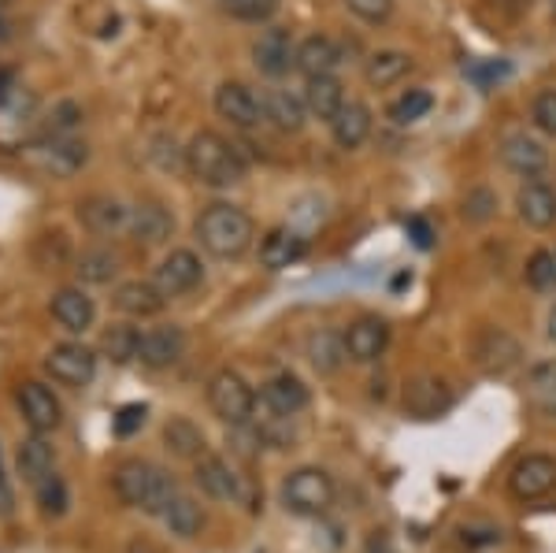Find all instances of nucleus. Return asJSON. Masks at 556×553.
I'll return each mask as SVG.
<instances>
[{"instance_id": "nucleus-1", "label": "nucleus", "mask_w": 556, "mask_h": 553, "mask_svg": "<svg viewBox=\"0 0 556 553\" xmlns=\"http://www.w3.org/2000/svg\"><path fill=\"white\" fill-rule=\"evenodd\" d=\"M186 172L197 183L212 186V190H230V186L245 183L249 175V160L241 156V149L235 141H227L215 130H201L190 138L186 146Z\"/></svg>"}, {"instance_id": "nucleus-2", "label": "nucleus", "mask_w": 556, "mask_h": 553, "mask_svg": "<svg viewBox=\"0 0 556 553\" xmlns=\"http://www.w3.org/2000/svg\"><path fill=\"white\" fill-rule=\"evenodd\" d=\"M253 238H256V223L249 216L245 209L238 204H208L197 219V242L208 256L215 261H238L253 249Z\"/></svg>"}, {"instance_id": "nucleus-3", "label": "nucleus", "mask_w": 556, "mask_h": 553, "mask_svg": "<svg viewBox=\"0 0 556 553\" xmlns=\"http://www.w3.org/2000/svg\"><path fill=\"white\" fill-rule=\"evenodd\" d=\"M112 487H115V498L130 510H141L149 516H160L167 510V502L178 494L175 487V476L167 468L152 465V461H141V457H130L115 468L112 476Z\"/></svg>"}, {"instance_id": "nucleus-4", "label": "nucleus", "mask_w": 556, "mask_h": 553, "mask_svg": "<svg viewBox=\"0 0 556 553\" xmlns=\"http://www.w3.org/2000/svg\"><path fill=\"white\" fill-rule=\"evenodd\" d=\"M208 405L223 424L230 427H245L256 413V394L238 372L223 368L208 379Z\"/></svg>"}, {"instance_id": "nucleus-5", "label": "nucleus", "mask_w": 556, "mask_h": 553, "mask_svg": "<svg viewBox=\"0 0 556 553\" xmlns=\"http://www.w3.org/2000/svg\"><path fill=\"white\" fill-rule=\"evenodd\" d=\"M282 502L290 513L298 516H319L334 505V479L323 468H298L286 476L282 483Z\"/></svg>"}, {"instance_id": "nucleus-6", "label": "nucleus", "mask_w": 556, "mask_h": 553, "mask_svg": "<svg viewBox=\"0 0 556 553\" xmlns=\"http://www.w3.org/2000/svg\"><path fill=\"white\" fill-rule=\"evenodd\" d=\"M152 282H156V290L164 293L167 301L186 298V293H193L204 282L201 256H197L193 249H172V253H167L164 261L156 264V272H152Z\"/></svg>"}, {"instance_id": "nucleus-7", "label": "nucleus", "mask_w": 556, "mask_h": 553, "mask_svg": "<svg viewBox=\"0 0 556 553\" xmlns=\"http://www.w3.org/2000/svg\"><path fill=\"white\" fill-rule=\"evenodd\" d=\"M45 372L60 387H89L97 376V353L83 342H60L45 356Z\"/></svg>"}, {"instance_id": "nucleus-8", "label": "nucleus", "mask_w": 556, "mask_h": 553, "mask_svg": "<svg viewBox=\"0 0 556 553\" xmlns=\"http://www.w3.org/2000/svg\"><path fill=\"white\" fill-rule=\"evenodd\" d=\"M15 401H20V413L34 435H49L64 424V405H60V398L52 394V387H45L38 379L20 382Z\"/></svg>"}, {"instance_id": "nucleus-9", "label": "nucleus", "mask_w": 556, "mask_h": 553, "mask_svg": "<svg viewBox=\"0 0 556 553\" xmlns=\"http://www.w3.org/2000/svg\"><path fill=\"white\" fill-rule=\"evenodd\" d=\"M212 104H215V115L227 120L230 127H238V130H256L260 123H264L260 93H253L245 83H235V78H227V83L215 86Z\"/></svg>"}, {"instance_id": "nucleus-10", "label": "nucleus", "mask_w": 556, "mask_h": 553, "mask_svg": "<svg viewBox=\"0 0 556 553\" xmlns=\"http://www.w3.org/2000/svg\"><path fill=\"white\" fill-rule=\"evenodd\" d=\"M293 56H298V41L286 26H267L260 30V38L253 41V67L264 78H282L290 75Z\"/></svg>"}, {"instance_id": "nucleus-11", "label": "nucleus", "mask_w": 556, "mask_h": 553, "mask_svg": "<svg viewBox=\"0 0 556 553\" xmlns=\"http://www.w3.org/2000/svg\"><path fill=\"white\" fill-rule=\"evenodd\" d=\"M508 490H513L519 502H538V498L553 494L556 461L545 457V453H527V457L513 468V476H508Z\"/></svg>"}, {"instance_id": "nucleus-12", "label": "nucleus", "mask_w": 556, "mask_h": 553, "mask_svg": "<svg viewBox=\"0 0 556 553\" xmlns=\"http://www.w3.org/2000/svg\"><path fill=\"white\" fill-rule=\"evenodd\" d=\"M127 235L134 238L138 246H164L167 238L175 235V216L164 201H138L127 216Z\"/></svg>"}, {"instance_id": "nucleus-13", "label": "nucleus", "mask_w": 556, "mask_h": 553, "mask_svg": "<svg viewBox=\"0 0 556 553\" xmlns=\"http://www.w3.org/2000/svg\"><path fill=\"white\" fill-rule=\"evenodd\" d=\"M390 345V324L382 316H361L345 327V356L356 364L379 361Z\"/></svg>"}, {"instance_id": "nucleus-14", "label": "nucleus", "mask_w": 556, "mask_h": 553, "mask_svg": "<svg viewBox=\"0 0 556 553\" xmlns=\"http://www.w3.org/2000/svg\"><path fill=\"white\" fill-rule=\"evenodd\" d=\"M453 405V390L438 376H416L405 382V413L416 420H434Z\"/></svg>"}, {"instance_id": "nucleus-15", "label": "nucleus", "mask_w": 556, "mask_h": 553, "mask_svg": "<svg viewBox=\"0 0 556 553\" xmlns=\"http://www.w3.org/2000/svg\"><path fill=\"white\" fill-rule=\"evenodd\" d=\"M516 212L534 230L556 227V190L545 178H523V186L516 190Z\"/></svg>"}, {"instance_id": "nucleus-16", "label": "nucleus", "mask_w": 556, "mask_h": 553, "mask_svg": "<svg viewBox=\"0 0 556 553\" xmlns=\"http://www.w3.org/2000/svg\"><path fill=\"white\" fill-rule=\"evenodd\" d=\"M186 353V331L175 324H164V327H149L141 335V345H138V361L146 364L152 372H164L178 364V356Z\"/></svg>"}, {"instance_id": "nucleus-17", "label": "nucleus", "mask_w": 556, "mask_h": 553, "mask_svg": "<svg viewBox=\"0 0 556 553\" xmlns=\"http://www.w3.org/2000/svg\"><path fill=\"white\" fill-rule=\"evenodd\" d=\"M501 164L519 178H538L549 167V149L538 138H531V134H508L501 141Z\"/></svg>"}, {"instance_id": "nucleus-18", "label": "nucleus", "mask_w": 556, "mask_h": 553, "mask_svg": "<svg viewBox=\"0 0 556 553\" xmlns=\"http://www.w3.org/2000/svg\"><path fill=\"white\" fill-rule=\"evenodd\" d=\"M127 216H130L127 204L104 198V193H93V198L78 201V219H83V227L89 235H101V238L127 235Z\"/></svg>"}, {"instance_id": "nucleus-19", "label": "nucleus", "mask_w": 556, "mask_h": 553, "mask_svg": "<svg viewBox=\"0 0 556 553\" xmlns=\"http://www.w3.org/2000/svg\"><path fill=\"white\" fill-rule=\"evenodd\" d=\"M193 479L204 494L215 498V502H238V498H245V487H241L238 472L230 468L223 457H212V453H204V457L197 461Z\"/></svg>"}, {"instance_id": "nucleus-20", "label": "nucleus", "mask_w": 556, "mask_h": 553, "mask_svg": "<svg viewBox=\"0 0 556 553\" xmlns=\"http://www.w3.org/2000/svg\"><path fill=\"white\" fill-rule=\"evenodd\" d=\"M304 253H308V238L293 227H271L260 238V264L267 272H282V267L298 264Z\"/></svg>"}, {"instance_id": "nucleus-21", "label": "nucleus", "mask_w": 556, "mask_h": 553, "mask_svg": "<svg viewBox=\"0 0 556 553\" xmlns=\"http://www.w3.org/2000/svg\"><path fill=\"white\" fill-rule=\"evenodd\" d=\"M260 109H264V123L275 127L278 134H301L308 109L301 97H293L290 89H264L260 93Z\"/></svg>"}, {"instance_id": "nucleus-22", "label": "nucleus", "mask_w": 556, "mask_h": 553, "mask_svg": "<svg viewBox=\"0 0 556 553\" xmlns=\"http://www.w3.org/2000/svg\"><path fill=\"white\" fill-rule=\"evenodd\" d=\"M52 316H56V324L64 327V331L86 335L89 327H93V319H97V305H93V298H89L86 290L64 287V290L52 293Z\"/></svg>"}, {"instance_id": "nucleus-23", "label": "nucleus", "mask_w": 556, "mask_h": 553, "mask_svg": "<svg viewBox=\"0 0 556 553\" xmlns=\"http://www.w3.org/2000/svg\"><path fill=\"white\" fill-rule=\"evenodd\" d=\"M338 64H342V49H338V41L327 38V34H308L304 41H298V56H293V67H298L304 78L334 75Z\"/></svg>"}, {"instance_id": "nucleus-24", "label": "nucleus", "mask_w": 556, "mask_h": 553, "mask_svg": "<svg viewBox=\"0 0 556 553\" xmlns=\"http://www.w3.org/2000/svg\"><path fill=\"white\" fill-rule=\"evenodd\" d=\"M112 305L130 319H149V316H160V312H164L167 298L156 290L152 279H130L112 293Z\"/></svg>"}, {"instance_id": "nucleus-25", "label": "nucleus", "mask_w": 556, "mask_h": 553, "mask_svg": "<svg viewBox=\"0 0 556 553\" xmlns=\"http://www.w3.org/2000/svg\"><path fill=\"white\" fill-rule=\"evenodd\" d=\"M371 109H367L364 101H345L342 112L330 120V134H334V146L345 149V153H353V149H361L367 138H371Z\"/></svg>"}, {"instance_id": "nucleus-26", "label": "nucleus", "mask_w": 556, "mask_h": 553, "mask_svg": "<svg viewBox=\"0 0 556 553\" xmlns=\"http://www.w3.org/2000/svg\"><path fill=\"white\" fill-rule=\"evenodd\" d=\"M260 398H264V405L278 416H298L308 409V401H312L308 387H304L293 372H282V376L267 379L264 390H260Z\"/></svg>"}, {"instance_id": "nucleus-27", "label": "nucleus", "mask_w": 556, "mask_h": 553, "mask_svg": "<svg viewBox=\"0 0 556 553\" xmlns=\"http://www.w3.org/2000/svg\"><path fill=\"white\" fill-rule=\"evenodd\" d=\"M304 109L308 115H316V120L330 123L338 112H342L345 104V89L338 83L334 75H316V78H304Z\"/></svg>"}, {"instance_id": "nucleus-28", "label": "nucleus", "mask_w": 556, "mask_h": 553, "mask_svg": "<svg viewBox=\"0 0 556 553\" xmlns=\"http://www.w3.org/2000/svg\"><path fill=\"white\" fill-rule=\"evenodd\" d=\"M475 364H479L486 376H505L508 368L519 364V345L505 331H486L475 345Z\"/></svg>"}, {"instance_id": "nucleus-29", "label": "nucleus", "mask_w": 556, "mask_h": 553, "mask_svg": "<svg viewBox=\"0 0 556 553\" xmlns=\"http://www.w3.org/2000/svg\"><path fill=\"white\" fill-rule=\"evenodd\" d=\"M408 71H412V56H408V52L379 49V52H371V56H367L364 83L371 86V89H390V86H397L401 78H408Z\"/></svg>"}, {"instance_id": "nucleus-30", "label": "nucleus", "mask_w": 556, "mask_h": 553, "mask_svg": "<svg viewBox=\"0 0 556 553\" xmlns=\"http://www.w3.org/2000/svg\"><path fill=\"white\" fill-rule=\"evenodd\" d=\"M308 361H312V368H316L319 376H334V372L349 361V356H345V331L319 327V331L308 338Z\"/></svg>"}, {"instance_id": "nucleus-31", "label": "nucleus", "mask_w": 556, "mask_h": 553, "mask_svg": "<svg viewBox=\"0 0 556 553\" xmlns=\"http://www.w3.org/2000/svg\"><path fill=\"white\" fill-rule=\"evenodd\" d=\"M164 445L178 461H201L204 450H208L204 431L190 420V416H172V420L164 424Z\"/></svg>"}, {"instance_id": "nucleus-32", "label": "nucleus", "mask_w": 556, "mask_h": 553, "mask_svg": "<svg viewBox=\"0 0 556 553\" xmlns=\"http://www.w3.org/2000/svg\"><path fill=\"white\" fill-rule=\"evenodd\" d=\"M86 160H89V146L78 138H45L41 146V164L52 175H75L78 167H86Z\"/></svg>"}, {"instance_id": "nucleus-33", "label": "nucleus", "mask_w": 556, "mask_h": 553, "mask_svg": "<svg viewBox=\"0 0 556 553\" xmlns=\"http://www.w3.org/2000/svg\"><path fill=\"white\" fill-rule=\"evenodd\" d=\"M160 520H164L167 531L178 535V539H197V535L204 531V510L190 494H175L172 502H167V510L160 513Z\"/></svg>"}, {"instance_id": "nucleus-34", "label": "nucleus", "mask_w": 556, "mask_h": 553, "mask_svg": "<svg viewBox=\"0 0 556 553\" xmlns=\"http://www.w3.org/2000/svg\"><path fill=\"white\" fill-rule=\"evenodd\" d=\"M527 401L538 409L542 416H553L556 420V361H542L527 372V387H523Z\"/></svg>"}, {"instance_id": "nucleus-35", "label": "nucleus", "mask_w": 556, "mask_h": 553, "mask_svg": "<svg viewBox=\"0 0 556 553\" xmlns=\"http://www.w3.org/2000/svg\"><path fill=\"white\" fill-rule=\"evenodd\" d=\"M52 468H56V453H52V445L45 442V435H34V439H26L20 445V476L30 487H38L41 479H49Z\"/></svg>"}, {"instance_id": "nucleus-36", "label": "nucleus", "mask_w": 556, "mask_h": 553, "mask_svg": "<svg viewBox=\"0 0 556 553\" xmlns=\"http://www.w3.org/2000/svg\"><path fill=\"white\" fill-rule=\"evenodd\" d=\"M75 272L83 282H93V287H104L119 275V256L112 253L108 246H97V249H86L83 256L75 261Z\"/></svg>"}, {"instance_id": "nucleus-37", "label": "nucleus", "mask_w": 556, "mask_h": 553, "mask_svg": "<svg viewBox=\"0 0 556 553\" xmlns=\"http://www.w3.org/2000/svg\"><path fill=\"white\" fill-rule=\"evenodd\" d=\"M138 345H141V331L130 324H112V327H104V335H101V353L112 364L138 361Z\"/></svg>"}, {"instance_id": "nucleus-38", "label": "nucleus", "mask_w": 556, "mask_h": 553, "mask_svg": "<svg viewBox=\"0 0 556 553\" xmlns=\"http://www.w3.org/2000/svg\"><path fill=\"white\" fill-rule=\"evenodd\" d=\"M430 109H434V97H430V89L416 86V89H405V93L390 104V120L397 123V127H408V123L424 120Z\"/></svg>"}, {"instance_id": "nucleus-39", "label": "nucleus", "mask_w": 556, "mask_h": 553, "mask_svg": "<svg viewBox=\"0 0 556 553\" xmlns=\"http://www.w3.org/2000/svg\"><path fill=\"white\" fill-rule=\"evenodd\" d=\"M282 0H223V12L238 23H271Z\"/></svg>"}, {"instance_id": "nucleus-40", "label": "nucleus", "mask_w": 556, "mask_h": 553, "mask_svg": "<svg viewBox=\"0 0 556 553\" xmlns=\"http://www.w3.org/2000/svg\"><path fill=\"white\" fill-rule=\"evenodd\" d=\"M527 287L538 293H556V253L538 249L527 261Z\"/></svg>"}, {"instance_id": "nucleus-41", "label": "nucleus", "mask_w": 556, "mask_h": 553, "mask_svg": "<svg viewBox=\"0 0 556 553\" xmlns=\"http://www.w3.org/2000/svg\"><path fill=\"white\" fill-rule=\"evenodd\" d=\"M78 123H83V109L75 101H60L45 123V138H75Z\"/></svg>"}, {"instance_id": "nucleus-42", "label": "nucleus", "mask_w": 556, "mask_h": 553, "mask_svg": "<svg viewBox=\"0 0 556 553\" xmlns=\"http://www.w3.org/2000/svg\"><path fill=\"white\" fill-rule=\"evenodd\" d=\"M38 505H41V513L45 516H64L67 513V505H71V498H67V487H64V479L52 472L49 479H41L38 487Z\"/></svg>"}, {"instance_id": "nucleus-43", "label": "nucleus", "mask_w": 556, "mask_h": 553, "mask_svg": "<svg viewBox=\"0 0 556 553\" xmlns=\"http://www.w3.org/2000/svg\"><path fill=\"white\" fill-rule=\"evenodd\" d=\"M493 212H497V193L486 190V186H475V190H468V198L460 201V216L468 223H490Z\"/></svg>"}, {"instance_id": "nucleus-44", "label": "nucleus", "mask_w": 556, "mask_h": 553, "mask_svg": "<svg viewBox=\"0 0 556 553\" xmlns=\"http://www.w3.org/2000/svg\"><path fill=\"white\" fill-rule=\"evenodd\" d=\"M345 8L367 26H382V23L393 20V8H397V0H345Z\"/></svg>"}, {"instance_id": "nucleus-45", "label": "nucleus", "mask_w": 556, "mask_h": 553, "mask_svg": "<svg viewBox=\"0 0 556 553\" xmlns=\"http://www.w3.org/2000/svg\"><path fill=\"white\" fill-rule=\"evenodd\" d=\"M531 123L545 138H556V89H542L531 104Z\"/></svg>"}, {"instance_id": "nucleus-46", "label": "nucleus", "mask_w": 556, "mask_h": 553, "mask_svg": "<svg viewBox=\"0 0 556 553\" xmlns=\"http://www.w3.org/2000/svg\"><path fill=\"white\" fill-rule=\"evenodd\" d=\"M146 416H149V409L146 405H123L119 409V416H115V435H119V439H130L134 431H138L141 424H146Z\"/></svg>"}, {"instance_id": "nucleus-47", "label": "nucleus", "mask_w": 556, "mask_h": 553, "mask_svg": "<svg viewBox=\"0 0 556 553\" xmlns=\"http://www.w3.org/2000/svg\"><path fill=\"white\" fill-rule=\"evenodd\" d=\"M408 235H412V242H416L419 249H430V246H434V242H430L434 235H430V227H427L424 219H408Z\"/></svg>"}, {"instance_id": "nucleus-48", "label": "nucleus", "mask_w": 556, "mask_h": 553, "mask_svg": "<svg viewBox=\"0 0 556 553\" xmlns=\"http://www.w3.org/2000/svg\"><path fill=\"white\" fill-rule=\"evenodd\" d=\"M12 83H15L12 71H0V101H4V97H8V89H12Z\"/></svg>"}, {"instance_id": "nucleus-49", "label": "nucleus", "mask_w": 556, "mask_h": 553, "mask_svg": "<svg viewBox=\"0 0 556 553\" xmlns=\"http://www.w3.org/2000/svg\"><path fill=\"white\" fill-rule=\"evenodd\" d=\"M367 553H393V546L386 539H371V546H367Z\"/></svg>"}, {"instance_id": "nucleus-50", "label": "nucleus", "mask_w": 556, "mask_h": 553, "mask_svg": "<svg viewBox=\"0 0 556 553\" xmlns=\"http://www.w3.org/2000/svg\"><path fill=\"white\" fill-rule=\"evenodd\" d=\"M545 331H549V342H556V305L549 309V319H545Z\"/></svg>"}, {"instance_id": "nucleus-51", "label": "nucleus", "mask_w": 556, "mask_h": 553, "mask_svg": "<svg viewBox=\"0 0 556 553\" xmlns=\"http://www.w3.org/2000/svg\"><path fill=\"white\" fill-rule=\"evenodd\" d=\"M8 4H12V0H0V12H4V8H8Z\"/></svg>"}, {"instance_id": "nucleus-52", "label": "nucleus", "mask_w": 556, "mask_h": 553, "mask_svg": "<svg viewBox=\"0 0 556 553\" xmlns=\"http://www.w3.org/2000/svg\"><path fill=\"white\" fill-rule=\"evenodd\" d=\"M0 479H4V465H0Z\"/></svg>"}, {"instance_id": "nucleus-53", "label": "nucleus", "mask_w": 556, "mask_h": 553, "mask_svg": "<svg viewBox=\"0 0 556 553\" xmlns=\"http://www.w3.org/2000/svg\"><path fill=\"white\" fill-rule=\"evenodd\" d=\"M553 20H556V4H553Z\"/></svg>"}]
</instances>
